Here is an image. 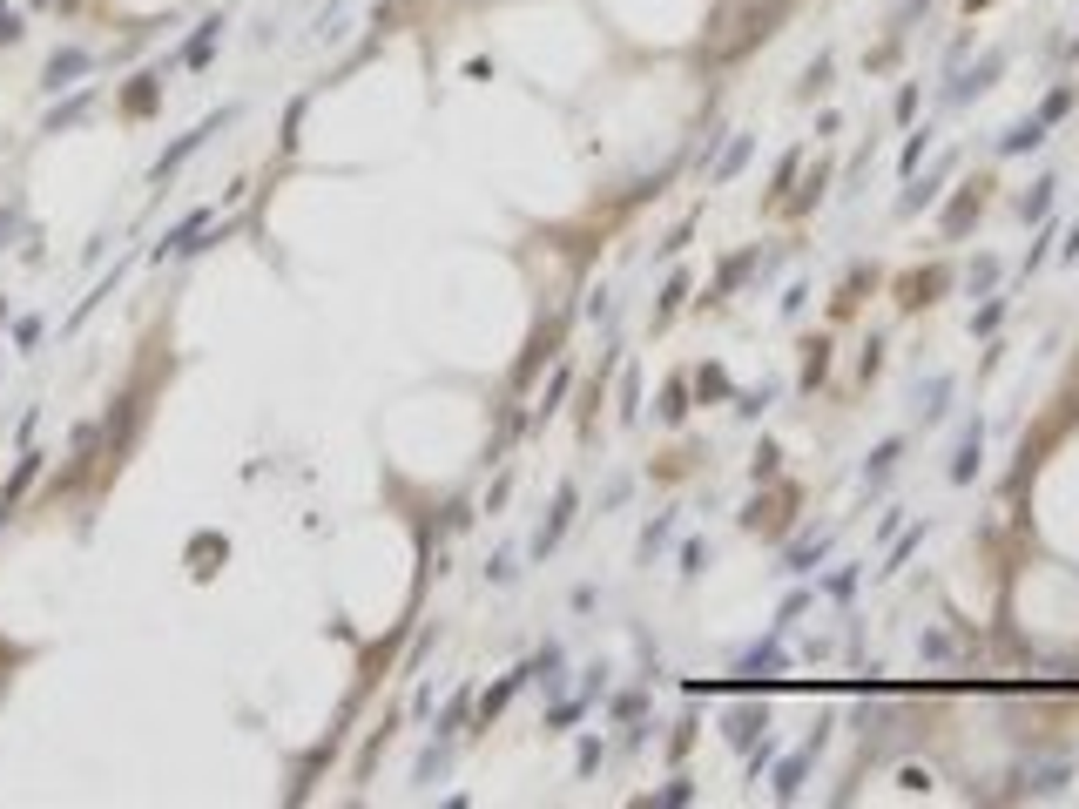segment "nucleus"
<instances>
[{"label": "nucleus", "instance_id": "obj_1", "mask_svg": "<svg viewBox=\"0 0 1079 809\" xmlns=\"http://www.w3.org/2000/svg\"><path fill=\"white\" fill-rule=\"evenodd\" d=\"M230 122H236V109H216V115H210V122H196L190 135H176V142H169V149H162V156H156V169H149V182H156V189H162V182H169V176H176V169H182V162H190V156H196V149H202V142H210V135H216V129H230Z\"/></svg>", "mask_w": 1079, "mask_h": 809}, {"label": "nucleus", "instance_id": "obj_2", "mask_svg": "<svg viewBox=\"0 0 1079 809\" xmlns=\"http://www.w3.org/2000/svg\"><path fill=\"white\" fill-rule=\"evenodd\" d=\"M88 67H95V55H88V47H81V41H61L55 55H47V67H41V88H47V95H61V88H81V75H88Z\"/></svg>", "mask_w": 1079, "mask_h": 809}, {"label": "nucleus", "instance_id": "obj_3", "mask_svg": "<svg viewBox=\"0 0 1079 809\" xmlns=\"http://www.w3.org/2000/svg\"><path fill=\"white\" fill-rule=\"evenodd\" d=\"M567 520H574V486H560V499H554V513H546V526L534 533V554L546 560L560 546V533H567Z\"/></svg>", "mask_w": 1079, "mask_h": 809}, {"label": "nucleus", "instance_id": "obj_4", "mask_svg": "<svg viewBox=\"0 0 1079 809\" xmlns=\"http://www.w3.org/2000/svg\"><path fill=\"white\" fill-rule=\"evenodd\" d=\"M216 41H223V14H210V21H202V27L190 34V47H182V67H210Z\"/></svg>", "mask_w": 1079, "mask_h": 809}, {"label": "nucleus", "instance_id": "obj_5", "mask_svg": "<svg viewBox=\"0 0 1079 809\" xmlns=\"http://www.w3.org/2000/svg\"><path fill=\"white\" fill-rule=\"evenodd\" d=\"M95 109V88H75V95H67L61 101V109H47V135H61V129H75L81 122V115H88Z\"/></svg>", "mask_w": 1079, "mask_h": 809}, {"label": "nucleus", "instance_id": "obj_6", "mask_svg": "<svg viewBox=\"0 0 1079 809\" xmlns=\"http://www.w3.org/2000/svg\"><path fill=\"white\" fill-rule=\"evenodd\" d=\"M1039 142H1046V122H1039V115H1032V122H1019V129H1005V156H1019V149H1039Z\"/></svg>", "mask_w": 1079, "mask_h": 809}, {"label": "nucleus", "instance_id": "obj_7", "mask_svg": "<svg viewBox=\"0 0 1079 809\" xmlns=\"http://www.w3.org/2000/svg\"><path fill=\"white\" fill-rule=\"evenodd\" d=\"M34 472H41V452H21V466H14V479H7V493H0V506H14L27 486H34Z\"/></svg>", "mask_w": 1079, "mask_h": 809}, {"label": "nucleus", "instance_id": "obj_8", "mask_svg": "<svg viewBox=\"0 0 1079 809\" xmlns=\"http://www.w3.org/2000/svg\"><path fill=\"white\" fill-rule=\"evenodd\" d=\"M21 7H14V0H0V47H14V41H21Z\"/></svg>", "mask_w": 1079, "mask_h": 809}, {"label": "nucleus", "instance_id": "obj_9", "mask_svg": "<svg viewBox=\"0 0 1079 809\" xmlns=\"http://www.w3.org/2000/svg\"><path fill=\"white\" fill-rule=\"evenodd\" d=\"M890 466H897V439H890V445H877V459H870V493H877L884 479H890Z\"/></svg>", "mask_w": 1079, "mask_h": 809}, {"label": "nucleus", "instance_id": "obj_10", "mask_svg": "<svg viewBox=\"0 0 1079 809\" xmlns=\"http://www.w3.org/2000/svg\"><path fill=\"white\" fill-rule=\"evenodd\" d=\"M1053 189H1059V182H1032V196H1025V202H1019V216H1046V202H1053Z\"/></svg>", "mask_w": 1079, "mask_h": 809}, {"label": "nucleus", "instance_id": "obj_11", "mask_svg": "<svg viewBox=\"0 0 1079 809\" xmlns=\"http://www.w3.org/2000/svg\"><path fill=\"white\" fill-rule=\"evenodd\" d=\"M824 546H830V540H810V546H796V554H790V574H810V560H824Z\"/></svg>", "mask_w": 1079, "mask_h": 809}, {"label": "nucleus", "instance_id": "obj_12", "mask_svg": "<svg viewBox=\"0 0 1079 809\" xmlns=\"http://www.w3.org/2000/svg\"><path fill=\"white\" fill-rule=\"evenodd\" d=\"M1073 109V88H1059V95H1046V109H1039V122H1059V115Z\"/></svg>", "mask_w": 1079, "mask_h": 809}, {"label": "nucleus", "instance_id": "obj_13", "mask_svg": "<svg viewBox=\"0 0 1079 809\" xmlns=\"http://www.w3.org/2000/svg\"><path fill=\"white\" fill-rule=\"evenodd\" d=\"M749 729H763V715H729V735H735V742H749Z\"/></svg>", "mask_w": 1079, "mask_h": 809}, {"label": "nucleus", "instance_id": "obj_14", "mask_svg": "<svg viewBox=\"0 0 1079 809\" xmlns=\"http://www.w3.org/2000/svg\"><path fill=\"white\" fill-rule=\"evenodd\" d=\"M14 223H21V202H7V216H0V250H7V236H14Z\"/></svg>", "mask_w": 1079, "mask_h": 809}, {"label": "nucleus", "instance_id": "obj_15", "mask_svg": "<svg viewBox=\"0 0 1079 809\" xmlns=\"http://www.w3.org/2000/svg\"><path fill=\"white\" fill-rule=\"evenodd\" d=\"M0 324H7V304H0Z\"/></svg>", "mask_w": 1079, "mask_h": 809}]
</instances>
